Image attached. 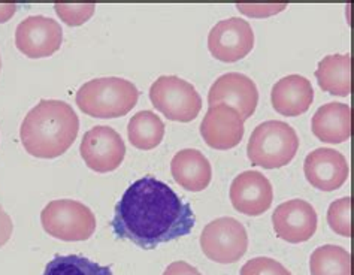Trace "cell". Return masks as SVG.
Listing matches in <instances>:
<instances>
[{"label": "cell", "instance_id": "2e32d148", "mask_svg": "<svg viewBox=\"0 0 354 275\" xmlns=\"http://www.w3.org/2000/svg\"><path fill=\"white\" fill-rule=\"evenodd\" d=\"M271 102L275 111L284 117L302 115L314 102V88L308 78L288 75L272 87Z\"/></svg>", "mask_w": 354, "mask_h": 275}, {"label": "cell", "instance_id": "4fadbf2b", "mask_svg": "<svg viewBox=\"0 0 354 275\" xmlns=\"http://www.w3.org/2000/svg\"><path fill=\"white\" fill-rule=\"evenodd\" d=\"M272 225L279 240L290 244L306 243L317 231V213L306 200L292 199L275 208Z\"/></svg>", "mask_w": 354, "mask_h": 275}, {"label": "cell", "instance_id": "7402d4cb", "mask_svg": "<svg viewBox=\"0 0 354 275\" xmlns=\"http://www.w3.org/2000/svg\"><path fill=\"white\" fill-rule=\"evenodd\" d=\"M42 275H114L111 267H104L80 254L55 256Z\"/></svg>", "mask_w": 354, "mask_h": 275}, {"label": "cell", "instance_id": "3957f363", "mask_svg": "<svg viewBox=\"0 0 354 275\" xmlns=\"http://www.w3.org/2000/svg\"><path fill=\"white\" fill-rule=\"evenodd\" d=\"M139 99L133 82L118 77L96 78L81 86L75 102L84 114L95 118H118L129 114Z\"/></svg>", "mask_w": 354, "mask_h": 275}, {"label": "cell", "instance_id": "44dd1931", "mask_svg": "<svg viewBox=\"0 0 354 275\" xmlns=\"http://www.w3.org/2000/svg\"><path fill=\"white\" fill-rule=\"evenodd\" d=\"M311 275H351V256L339 245H322L310 258Z\"/></svg>", "mask_w": 354, "mask_h": 275}, {"label": "cell", "instance_id": "ac0fdd59", "mask_svg": "<svg viewBox=\"0 0 354 275\" xmlns=\"http://www.w3.org/2000/svg\"><path fill=\"white\" fill-rule=\"evenodd\" d=\"M311 129L322 142H346L351 136V108L339 102L320 106L311 120Z\"/></svg>", "mask_w": 354, "mask_h": 275}, {"label": "cell", "instance_id": "603a6c76", "mask_svg": "<svg viewBox=\"0 0 354 275\" xmlns=\"http://www.w3.org/2000/svg\"><path fill=\"white\" fill-rule=\"evenodd\" d=\"M351 198H341L330 204L328 209V223L335 234L351 236Z\"/></svg>", "mask_w": 354, "mask_h": 275}, {"label": "cell", "instance_id": "9a60e30c", "mask_svg": "<svg viewBox=\"0 0 354 275\" xmlns=\"http://www.w3.org/2000/svg\"><path fill=\"white\" fill-rule=\"evenodd\" d=\"M304 172L313 187L333 191L347 181L350 168L342 153L333 149H317L306 155Z\"/></svg>", "mask_w": 354, "mask_h": 275}, {"label": "cell", "instance_id": "6da1fadb", "mask_svg": "<svg viewBox=\"0 0 354 275\" xmlns=\"http://www.w3.org/2000/svg\"><path fill=\"white\" fill-rule=\"evenodd\" d=\"M196 223L192 205L163 181L144 177L132 182L115 205L111 227L118 240L154 250L189 235Z\"/></svg>", "mask_w": 354, "mask_h": 275}, {"label": "cell", "instance_id": "8fae6325", "mask_svg": "<svg viewBox=\"0 0 354 275\" xmlns=\"http://www.w3.org/2000/svg\"><path fill=\"white\" fill-rule=\"evenodd\" d=\"M208 104L209 106L223 104L234 108L239 113L242 120L245 122L256 111L259 104V90L254 81L244 73H225L211 86Z\"/></svg>", "mask_w": 354, "mask_h": 275}, {"label": "cell", "instance_id": "d6986e66", "mask_svg": "<svg viewBox=\"0 0 354 275\" xmlns=\"http://www.w3.org/2000/svg\"><path fill=\"white\" fill-rule=\"evenodd\" d=\"M351 56L347 54H332L320 60L315 70L319 86L332 96L347 97L351 93Z\"/></svg>", "mask_w": 354, "mask_h": 275}, {"label": "cell", "instance_id": "5bb4252c", "mask_svg": "<svg viewBox=\"0 0 354 275\" xmlns=\"http://www.w3.org/2000/svg\"><path fill=\"white\" fill-rule=\"evenodd\" d=\"M274 189L262 172L245 171L232 181L230 202L238 213L257 217L271 208Z\"/></svg>", "mask_w": 354, "mask_h": 275}, {"label": "cell", "instance_id": "52a82bcc", "mask_svg": "<svg viewBox=\"0 0 354 275\" xmlns=\"http://www.w3.org/2000/svg\"><path fill=\"white\" fill-rule=\"evenodd\" d=\"M201 249L212 262L235 263L247 253V229L234 217H220L203 227Z\"/></svg>", "mask_w": 354, "mask_h": 275}, {"label": "cell", "instance_id": "8992f818", "mask_svg": "<svg viewBox=\"0 0 354 275\" xmlns=\"http://www.w3.org/2000/svg\"><path fill=\"white\" fill-rule=\"evenodd\" d=\"M150 100L167 120L190 123L202 109V97L189 81L175 75L157 78L150 88Z\"/></svg>", "mask_w": 354, "mask_h": 275}, {"label": "cell", "instance_id": "5b68a950", "mask_svg": "<svg viewBox=\"0 0 354 275\" xmlns=\"http://www.w3.org/2000/svg\"><path fill=\"white\" fill-rule=\"evenodd\" d=\"M44 231L55 240L77 243L87 241L96 231V216L78 200H53L41 213Z\"/></svg>", "mask_w": 354, "mask_h": 275}, {"label": "cell", "instance_id": "d4e9b609", "mask_svg": "<svg viewBox=\"0 0 354 275\" xmlns=\"http://www.w3.org/2000/svg\"><path fill=\"white\" fill-rule=\"evenodd\" d=\"M55 12L68 26H81L95 12V5H55Z\"/></svg>", "mask_w": 354, "mask_h": 275}, {"label": "cell", "instance_id": "ffe728a7", "mask_svg": "<svg viewBox=\"0 0 354 275\" xmlns=\"http://www.w3.org/2000/svg\"><path fill=\"white\" fill-rule=\"evenodd\" d=\"M129 141L139 150H153L163 141L165 123L153 111H141L127 124Z\"/></svg>", "mask_w": 354, "mask_h": 275}, {"label": "cell", "instance_id": "30bf717a", "mask_svg": "<svg viewBox=\"0 0 354 275\" xmlns=\"http://www.w3.org/2000/svg\"><path fill=\"white\" fill-rule=\"evenodd\" d=\"M254 47L251 24L238 17L227 18L212 27L208 35L211 56L223 63H236L247 57Z\"/></svg>", "mask_w": 354, "mask_h": 275}, {"label": "cell", "instance_id": "9c48e42d", "mask_svg": "<svg viewBox=\"0 0 354 275\" xmlns=\"http://www.w3.org/2000/svg\"><path fill=\"white\" fill-rule=\"evenodd\" d=\"M63 44L62 26L44 15L27 17L15 30L18 51L29 59H44L57 53Z\"/></svg>", "mask_w": 354, "mask_h": 275}, {"label": "cell", "instance_id": "e0dca14e", "mask_svg": "<svg viewBox=\"0 0 354 275\" xmlns=\"http://www.w3.org/2000/svg\"><path fill=\"white\" fill-rule=\"evenodd\" d=\"M171 172L176 184L189 191H202L209 186L212 168L203 153L185 149L176 153L171 162Z\"/></svg>", "mask_w": 354, "mask_h": 275}, {"label": "cell", "instance_id": "7c38bea8", "mask_svg": "<svg viewBox=\"0 0 354 275\" xmlns=\"http://www.w3.org/2000/svg\"><path fill=\"white\" fill-rule=\"evenodd\" d=\"M244 120L236 109L227 105L209 106L201 123V135L205 144L214 150H232L244 138Z\"/></svg>", "mask_w": 354, "mask_h": 275}, {"label": "cell", "instance_id": "83f0119b", "mask_svg": "<svg viewBox=\"0 0 354 275\" xmlns=\"http://www.w3.org/2000/svg\"><path fill=\"white\" fill-rule=\"evenodd\" d=\"M17 11V5H0V23L8 21L9 18H12Z\"/></svg>", "mask_w": 354, "mask_h": 275}, {"label": "cell", "instance_id": "ba28073f", "mask_svg": "<svg viewBox=\"0 0 354 275\" xmlns=\"http://www.w3.org/2000/svg\"><path fill=\"white\" fill-rule=\"evenodd\" d=\"M80 153L87 167L99 173L114 172L123 163L126 145L113 127L96 126L84 135Z\"/></svg>", "mask_w": 354, "mask_h": 275}, {"label": "cell", "instance_id": "4316f807", "mask_svg": "<svg viewBox=\"0 0 354 275\" xmlns=\"http://www.w3.org/2000/svg\"><path fill=\"white\" fill-rule=\"evenodd\" d=\"M163 275H202L196 268L192 267L187 262H174L167 267L163 272Z\"/></svg>", "mask_w": 354, "mask_h": 275}, {"label": "cell", "instance_id": "484cf974", "mask_svg": "<svg viewBox=\"0 0 354 275\" xmlns=\"http://www.w3.org/2000/svg\"><path fill=\"white\" fill-rule=\"evenodd\" d=\"M12 231H14V225H12L11 217H9L6 211L0 207V249H2L5 244H8L9 240H11Z\"/></svg>", "mask_w": 354, "mask_h": 275}, {"label": "cell", "instance_id": "cb8c5ba5", "mask_svg": "<svg viewBox=\"0 0 354 275\" xmlns=\"http://www.w3.org/2000/svg\"><path fill=\"white\" fill-rule=\"evenodd\" d=\"M239 275H292V272L275 259L254 258L242 267Z\"/></svg>", "mask_w": 354, "mask_h": 275}, {"label": "cell", "instance_id": "277c9868", "mask_svg": "<svg viewBox=\"0 0 354 275\" xmlns=\"http://www.w3.org/2000/svg\"><path fill=\"white\" fill-rule=\"evenodd\" d=\"M299 149V136L284 122H265L250 136L247 155L254 167L278 169L290 163Z\"/></svg>", "mask_w": 354, "mask_h": 275}, {"label": "cell", "instance_id": "f1b7e54d", "mask_svg": "<svg viewBox=\"0 0 354 275\" xmlns=\"http://www.w3.org/2000/svg\"><path fill=\"white\" fill-rule=\"evenodd\" d=\"M0 70H2V59H0Z\"/></svg>", "mask_w": 354, "mask_h": 275}, {"label": "cell", "instance_id": "7a4b0ae2", "mask_svg": "<svg viewBox=\"0 0 354 275\" xmlns=\"http://www.w3.org/2000/svg\"><path fill=\"white\" fill-rule=\"evenodd\" d=\"M80 118L63 100L42 99L32 108L20 127L24 150L38 159H57L75 142Z\"/></svg>", "mask_w": 354, "mask_h": 275}]
</instances>
